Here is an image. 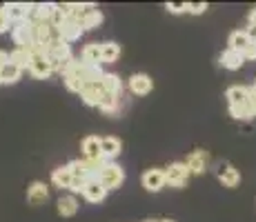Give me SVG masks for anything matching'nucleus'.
<instances>
[{
  "label": "nucleus",
  "instance_id": "1",
  "mask_svg": "<svg viewBox=\"0 0 256 222\" xmlns=\"http://www.w3.org/2000/svg\"><path fill=\"white\" fill-rule=\"evenodd\" d=\"M100 78H102L100 67H92V65H85L82 60H76V65L65 73V85L70 91L80 93L90 82H96Z\"/></svg>",
  "mask_w": 256,
  "mask_h": 222
},
{
  "label": "nucleus",
  "instance_id": "2",
  "mask_svg": "<svg viewBox=\"0 0 256 222\" xmlns=\"http://www.w3.org/2000/svg\"><path fill=\"white\" fill-rule=\"evenodd\" d=\"M96 178H98V182L110 191V189H118V187L125 182V171H122V167L114 165V162H107V165L98 171Z\"/></svg>",
  "mask_w": 256,
  "mask_h": 222
},
{
  "label": "nucleus",
  "instance_id": "3",
  "mask_svg": "<svg viewBox=\"0 0 256 222\" xmlns=\"http://www.w3.org/2000/svg\"><path fill=\"white\" fill-rule=\"evenodd\" d=\"M12 38L18 47L27 49V51H34L36 47V38H34V27L29 20H22V22H16L12 27Z\"/></svg>",
  "mask_w": 256,
  "mask_h": 222
},
{
  "label": "nucleus",
  "instance_id": "4",
  "mask_svg": "<svg viewBox=\"0 0 256 222\" xmlns=\"http://www.w3.org/2000/svg\"><path fill=\"white\" fill-rule=\"evenodd\" d=\"M190 169H187L185 162H172L170 167L165 169V180L170 187L174 189H180V187L187 185V178H190Z\"/></svg>",
  "mask_w": 256,
  "mask_h": 222
},
{
  "label": "nucleus",
  "instance_id": "5",
  "mask_svg": "<svg viewBox=\"0 0 256 222\" xmlns=\"http://www.w3.org/2000/svg\"><path fill=\"white\" fill-rule=\"evenodd\" d=\"M80 98H82V102L85 105H90V107H98L100 109L102 107V102H105V89H102V82L100 80H96V82H90L85 89L80 91Z\"/></svg>",
  "mask_w": 256,
  "mask_h": 222
},
{
  "label": "nucleus",
  "instance_id": "6",
  "mask_svg": "<svg viewBox=\"0 0 256 222\" xmlns=\"http://www.w3.org/2000/svg\"><path fill=\"white\" fill-rule=\"evenodd\" d=\"M140 182H142V187H145V191H150V194H158V191L167 185L165 171L163 169H147L145 174H142Z\"/></svg>",
  "mask_w": 256,
  "mask_h": 222
},
{
  "label": "nucleus",
  "instance_id": "7",
  "mask_svg": "<svg viewBox=\"0 0 256 222\" xmlns=\"http://www.w3.org/2000/svg\"><path fill=\"white\" fill-rule=\"evenodd\" d=\"M29 73H32L34 78H40V80H45V78H49L54 73L52 65H49L47 56L42 51H36L32 53V65H29Z\"/></svg>",
  "mask_w": 256,
  "mask_h": 222
},
{
  "label": "nucleus",
  "instance_id": "8",
  "mask_svg": "<svg viewBox=\"0 0 256 222\" xmlns=\"http://www.w3.org/2000/svg\"><path fill=\"white\" fill-rule=\"evenodd\" d=\"M185 165H187V169H190V174H196V176L205 174V171H208V165H210V154L203 149L192 151V154L187 156Z\"/></svg>",
  "mask_w": 256,
  "mask_h": 222
},
{
  "label": "nucleus",
  "instance_id": "9",
  "mask_svg": "<svg viewBox=\"0 0 256 222\" xmlns=\"http://www.w3.org/2000/svg\"><path fill=\"white\" fill-rule=\"evenodd\" d=\"M216 176H218V180L223 182V187H230V189L238 187V182H240V174L230 165V162H220L218 169H216Z\"/></svg>",
  "mask_w": 256,
  "mask_h": 222
},
{
  "label": "nucleus",
  "instance_id": "10",
  "mask_svg": "<svg viewBox=\"0 0 256 222\" xmlns=\"http://www.w3.org/2000/svg\"><path fill=\"white\" fill-rule=\"evenodd\" d=\"M152 87H154V82H152V78L147 73H134L130 78V91L134 96H147L152 91Z\"/></svg>",
  "mask_w": 256,
  "mask_h": 222
},
{
  "label": "nucleus",
  "instance_id": "11",
  "mask_svg": "<svg viewBox=\"0 0 256 222\" xmlns=\"http://www.w3.org/2000/svg\"><path fill=\"white\" fill-rule=\"evenodd\" d=\"M82 158L85 160H105L100 151V138L98 136H87L82 140Z\"/></svg>",
  "mask_w": 256,
  "mask_h": 222
},
{
  "label": "nucleus",
  "instance_id": "12",
  "mask_svg": "<svg viewBox=\"0 0 256 222\" xmlns=\"http://www.w3.org/2000/svg\"><path fill=\"white\" fill-rule=\"evenodd\" d=\"M82 196H85L87 202H102L107 196V189L98 182V178H92V180H87L85 189H82Z\"/></svg>",
  "mask_w": 256,
  "mask_h": 222
},
{
  "label": "nucleus",
  "instance_id": "13",
  "mask_svg": "<svg viewBox=\"0 0 256 222\" xmlns=\"http://www.w3.org/2000/svg\"><path fill=\"white\" fill-rule=\"evenodd\" d=\"M80 60L85 65H92V67H100L102 62V49L98 42H90L82 47V53H80Z\"/></svg>",
  "mask_w": 256,
  "mask_h": 222
},
{
  "label": "nucleus",
  "instance_id": "14",
  "mask_svg": "<svg viewBox=\"0 0 256 222\" xmlns=\"http://www.w3.org/2000/svg\"><path fill=\"white\" fill-rule=\"evenodd\" d=\"M49 200V189L45 182H32V187L27 189V202L29 205H42Z\"/></svg>",
  "mask_w": 256,
  "mask_h": 222
},
{
  "label": "nucleus",
  "instance_id": "15",
  "mask_svg": "<svg viewBox=\"0 0 256 222\" xmlns=\"http://www.w3.org/2000/svg\"><path fill=\"white\" fill-rule=\"evenodd\" d=\"M60 36H62V40H65L67 44L76 42L78 38L82 36V27L76 20H74V18H65L62 24H60Z\"/></svg>",
  "mask_w": 256,
  "mask_h": 222
},
{
  "label": "nucleus",
  "instance_id": "16",
  "mask_svg": "<svg viewBox=\"0 0 256 222\" xmlns=\"http://www.w3.org/2000/svg\"><path fill=\"white\" fill-rule=\"evenodd\" d=\"M100 82H102V89H105L107 98H120L122 82H120V78H118L116 73H102Z\"/></svg>",
  "mask_w": 256,
  "mask_h": 222
},
{
  "label": "nucleus",
  "instance_id": "17",
  "mask_svg": "<svg viewBox=\"0 0 256 222\" xmlns=\"http://www.w3.org/2000/svg\"><path fill=\"white\" fill-rule=\"evenodd\" d=\"M243 53L234 51V49H225L223 53H220V67L223 69H230V71H236V69L243 67Z\"/></svg>",
  "mask_w": 256,
  "mask_h": 222
},
{
  "label": "nucleus",
  "instance_id": "18",
  "mask_svg": "<svg viewBox=\"0 0 256 222\" xmlns=\"http://www.w3.org/2000/svg\"><path fill=\"white\" fill-rule=\"evenodd\" d=\"M122 149V142L118 140L114 136H107V138H100V151H102V158L105 160H112V158H116L120 154Z\"/></svg>",
  "mask_w": 256,
  "mask_h": 222
},
{
  "label": "nucleus",
  "instance_id": "19",
  "mask_svg": "<svg viewBox=\"0 0 256 222\" xmlns=\"http://www.w3.org/2000/svg\"><path fill=\"white\" fill-rule=\"evenodd\" d=\"M230 47L228 49H234V51H238V53H243L245 49L252 44V38L245 33V29H236V31L230 33Z\"/></svg>",
  "mask_w": 256,
  "mask_h": 222
},
{
  "label": "nucleus",
  "instance_id": "20",
  "mask_svg": "<svg viewBox=\"0 0 256 222\" xmlns=\"http://www.w3.org/2000/svg\"><path fill=\"white\" fill-rule=\"evenodd\" d=\"M4 9H7V16L12 22H22L29 18V9H32V4H24V2H12V4H4Z\"/></svg>",
  "mask_w": 256,
  "mask_h": 222
},
{
  "label": "nucleus",
  "instance_id": "21",
  "mask_svg": "<svg viewBox=\"0 0 256 222\" xmlns=\"http://www.w3.org/2000/svg\"><path fill=\"white\" fill-rule=\"evenodd\" d=\"M56 209L62 218H72V216H76V211H78V200L74 198V196H60L56 202Z\"/></svg>",
  "mask_w": 256,
  "mask_h": 222
},
{
  "label": "nucleus",
  "instance_id": "22",
  "mask_svg": "<svg viewBox=\"0 0 256 222\" xmlns=\"http://www.w3.org/2000/svg\"><path fill=\"white\" fill-rule=\"evenodd\" d=\"M52 182H54V187H58V189H72L74 176H72L70 167H58V169L52 174Z\"/></svg>",
  "mask_w": 256,
  "mask_h": 222
},
{
  "label": "nucleus",
  "instance_id": "23",
  "mask_svg": "<svg viewBox=\"0 0 256 222\" xmlns=\"http://www.w3.org/2000/svg\"><path fill=\"white\" fill-rule=\"evenodd\" d=\"M22 76V69L16 67L14 62H7L2 69H0V78H2V85H16Z\"/></svg>",
  "mask_w": 256,
  "mask_h": 222
},
{
  "label": "nucleus",
  "instance_id": "24",
  "mask_svg": "<svg viewBox=\"0 0 256 222\" xmlns=\"http://www.w3.org/2000/svg\"><path fill=\"white\" fill-rule=\"evenodd\" d=\"M9 62H14V65L20 69H29V65H32V51H27V49H22V47H16L9 53Z\"/></svg>",
  "mask_w": 256,
  "mask_h": 222
},
{
  "label": "nucleus",
  "instance_id": "25",
  "mask_svg": "<svg viewBox=\"0 0 256 222\" xmlns=\"http://www.w3.org/2000/svg\"><path fill=\"white\" fill-rule=\"evenodd\" d=\"M248 87H240V85H234L228 89V93H225V98H228L230 105H245L248 102Z\"/></svg>",
  "mask_w": 256,
  "mask_h": 222
},
{
  "label": "nucleus",
  "instance_id": "26",
  "mask_svg": "<svg viewBox=\"0 0 256 222\" xmlns=\"http://www.w3.org/2000/svg\"><path fill=\"white\" fill-rule=\"evenodd\" d=\"M100 49H102V62H107V65L116 62L118 56H120V44L118 42H100Z\"/></svg>",
  "mask_w": 256,
  "mask_h": 222
},
{
  "label": "nucleus",
  "instance_id": "27",
  "mask_svg": "<svg viewBox=\"0 0 256 222\" xmlns=\"http://www.w3.org/2000/svg\"><path fill=\"white\" fill-rule=\"evenodd\" d=\"M230 116H232L234 120H250L252 111H250L248 102H245V105H230Z\"/></svg>",
  "mask_w": 256,
  "mask_h": 222
},
{
  "label": "nucleus",
  "instance_id": "28",
  "mask_svg": "<svg viewBox=\"0 0 256 222\" xmlns=\"http://www.w3.org/2000/svg\"><path fill=\"white\" fill-rule=\"evenodd\" d=\"M167 11H170V13L190 11V2H167Z\"/></svg>",
  "mask_w": 256,
  "mask_h": 222
},
{
  "label": "nucleus",
  "instance_id": "29",
  "mask_svg": "<svg viewBox=\"0 0 256 222\" xmlns=\"http://www.w3.org/2000/svg\"><path fill=\"white\" fill-rule=\"evenodd\" d=\"M9 27H12V20H9L7 9H4V4H2V7H0V33L9 31Z\"/></svg>",
  "mask_w": 256,
  "mask_h": 222
},
{
  "label": "nucleus",
  "instance_id": "30",
  "mask_svg": "<svg viewBox=\"0 0 256 222\" xmlns=\"http://www.w3.org/2000/svg\"><path fill=\"white\" fill-rule=\"evenodd\" d=\"M208 11V2H190V13L198 16V13H205Z\"/></svg>",
  "mask_w": 256,
  "mask_h": 222
},
{
  "label": "nucleus",
  "instance_id": "31",
  "mask_svg": "<svg viewBox=\"0 0 256 222\" xmlns=\"http://www.w3.org/2000/svg\"><path fill=\"white\" fill-rule=\"evenodd\" d=\"M243 60H256V40H252V44L243 51Z\"/></svg>",
  "mask_w": 256,
  "mask_h": 222
},
{
  "label": "nucleus",
  "instance_id": "32",
  "mask_svg": "<svg viewBox=\"0 0 256 222\" xmlns=\"http://www.w3.org/2000/svg\"><path fill=\"white\" fill-rule=\"evenodd\" d=\"M7 62H9V53L0 49V67H4V65H7Z\"/></svg>",
  "mask_w": 256,
  "mask_h": 222
},
{
  "label": "nucleus",
  "instance_id": "33",
  "mask_svg": "<svg viewBox=\"0 0 256 222\" xmlns=\"http://www.w3.org/2000/svg\"><path fill=\"white\" fill-rule=\"evenodd\" d=\"M248 20H250V24H252V27H256V9H252V11H250Z\"/></svg>",
  "mask_w": 256,
  "mask_h": 222
},
{
  "label": "nucleus",
  "instance_id": "34",
  "mask_svg": "<svg viewBox=\"0 0 256 222\" xmlns=\"http://www.w3.org/2000/svg\"><path fill=\"white\" fill-rule=\"evenodd\" d=\"M158 222H174V220H158Z\"/></svg>",
  "mask_w": 256,
  "mask_h": 222
},
{
  "label": "nucleus",
  "instance_id": "35",
  "mask_svg": "<svg viewBox=\"0 0 256 222\" xmlns=\"http://www.w3.org/2000/svg\"><path fill=\"white\" fill-rule=\"evenodd\" d=\"M145 222H158V220H145Z\"/></svg>",
  "mask_w": 256,
  "mask_h": 222
},
{
  "label": "nucleus",
  "instance_id": "36",
  "mask_svg": "<svg viewBox=\"0 0 256 222\" xmlns=\"http://www.w3.org/2000/svg\"><path fill=\"white\" fill-rule=\"evenodd\" d=\"M0 69H2V67H0ZM0 85H2V78H0Z\"/></svg>",
  "mask_w": 256,
  "mask_h": 222
}]
</instances>
